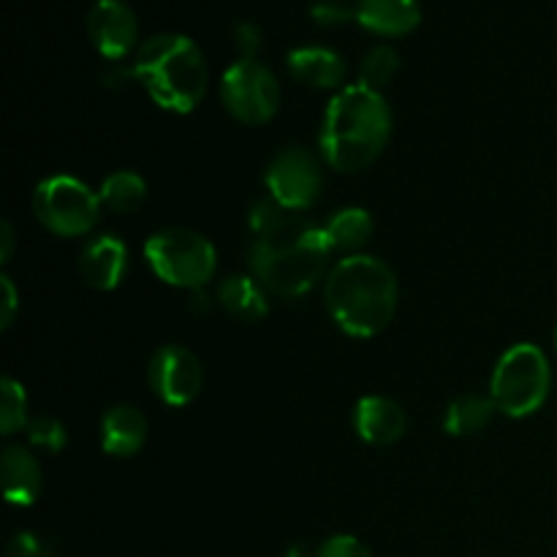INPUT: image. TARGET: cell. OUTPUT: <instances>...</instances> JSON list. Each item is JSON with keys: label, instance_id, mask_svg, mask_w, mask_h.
<instances>
[{"label": "cell", "instance_id": "obj_23", "mask_svg": "<svg viewBox=\"0 0 557 557\" xmlns=\"http://www.w3.org/2000/svg\"><path fill=\"white\" fill-rule=\"evenodd\" d=\"M27 392L20 381L5 375L0 381V433L14 435L16 430L27 428Z\"/></svg>", "mask_w": 557, "mask_h": 557}, {"label": "cell", "instance_id": "obj_3", "mask_svg": "<svg viewBox=\"0 0 557 557\" xmlns=\"http://www.w3.org/2000/svg\"><path fill=\"white\" fill-rule=\"evenodd\" d=\"M324 302L332 321L351 337H375L395 321L400 288L386 261L346 256L324 281Z\"/></svg>", "mask_w": 557, "mask_h": 557}, {"label": "cell", "instance_id": "obj_4", "mask_svg": "<svg viewBox=\"0 0 557 557\" xmlns=\"http://www.w3.org/2000/svg\"><path fill=\"white\" fill-rule=\"evenodd\" d=\"M131 76L161 109L190 114L207 96L210 69L205 52L183 33H158L136 49Z\"/></svg>", "mask_w": 557, "mask_h": 557}, {"label": "cell", "instance_id": "obj_33", "mask_svg": "<svg viewBox=\"0 0 557 557\" xmlns=\"http://www.w3.org/2000/svg\"><path fill=\"white\" fill-rule=\"evenodd\" d=\"M286 557H313V555H308V549H305V547H299V544H297V547H292V549H288Z\"/></svg>", "mask_w": 557, "mask_h": 557}, {"label": "cell", "instance_id": "obj_25", "mask_svg": "<svg viewBox=\"0 0 557 557\" xmlns=\"http://www.w3.org/2000/svg\"><path fill=\"white\" fill-rule=\"evenodd\" d=\"M313 557H373V553H370L357 536L337 533V536L326 539V542L315 549Z\"/></svg>", "mask_w": 557, "mask_h": 557}, {"label": "cell", "instance_id": "obj_14", "mask_svg": "<svg viewBox=\"0 0 557 557\" xmlns=\"http://www.w3.org/2000/svg\"><path fill=\"white\" fill-rule=\"evenodd\" d=\"M354 22L381 38L408 36L422 22V9L417 0H357Z\"/></svg>", "mask_w": 557, "mask_h": 557}, {"label": "cell", "instance_id": "obj_32", "mask_svg": "<svg viewBox=\"0 0 557 557\" xmlns=\"http://www.w3.org/2000/svg\"><path fill=\"white\" fill-rule=\"evenodd\" d=\"M207 302H210V299H207L205 288H199V292H190V308H194V310H207Z\"/></svg>", "mask_w": 557, "mask_h": 557}, {"label": "cell", "instance_id": "obj_34", "mask_svg": "<svg viewBox=\"0 0 557 557\" xmlns=\"http://www.w3.org/2000/svg\"><path fill=\"white\" fill-rule=\"evenodd\" d=\"M555 346H557V330H555Z\"/></svg>", "mask_w": 557, "mask_h": 557}, {"label": "cell", "instance_id": "obj_21", "mask_svg": "<svg viewBox=\"0 0 557 557\" xmlns=\"http://www.w3.org/2000/svg\"><path fill=\"white\" fill-rule=\"evenodd\" d=\"M101 196V205L107 210L117 212V215H128V212L139 210L147 199V183L141 174L128 172V169H120V172L109 174L107 180L98 188Z\"/></svg>", "mask_w": 557, "mask_h": 557}, {"label": "cell", "instance_id": "obj_31", "mask_svg": "<svg viewBox=\"0 0 557 557\" xmlns=\"http://www.w3.org/2000/svg\"><path fill=\"white\" fill-rule=\"evenodd\" d=\"M0 243H3V250H0V261L5 264V261L11 259V250H14V228H11L9 221L0 226Z\"/></svg>", "mask_w": 557, "mask_h": 557}, {"label": "cell", "instance_id": "obj_2", "mask_svg": "<svg viewBox=\"0 0 557 557\" xmlns=\"http://www.w3.org/2000/svg\"><path fill=\"white\" fill-rule=\"evenodd\" d=\"M392 136V109L384 92L346 85L332 96L321 123L319 147L335 172L368 169L386 150Z\"/></svg>", "mask_w": 557, "mask_h": 557}, {"label": "cell", "instance_id": "obj_7", "mask_svg": "<svg viewBox=\"0 0 557 557\" xmlns=\"http://www.w3.org/2000/svg\"><path fill=\"white\" fill-rule=\"evenodd\" d=\"M101 196L74 174H52L33 190L38 223L58 237H85L101 218Z\"/></svg>", "mask_w": 557, "mask_h": 557}, {"label": "cell", "instance_id": "obj_6", "mask_svg": "<svg viewBox=\"0 0 557 557\" xmlns=\"http://www.w3.org/2000/svg\"><path fill=\"white\" fill-rule=\"evenodd\" d=\"M147 267L166 286L199 292L215 277L218 250L205 234L190 228H161L145 243Z\"/></svg>", "mask_w": 557, "mask_h": 557}, {"label": "cell", "instance_id": "obj_9", "mask_svg": "<svg viewBox=\"0 0 557 557\" xmlns=\"http://www.w3.org/2000/svg\"><path fill=\"white\" fill-rule=\"evenodd\" d=\"M267 194L286 212H305L324 190V172L319 158L305 147H288L270 161L264 174Z\"/></svg>", "mask_w": 557, "mask_h": 557}, {"label": "cell", "instance_id": "obj_13", "mask_svg": "<svg viewBox=\"0 0 557 557\" xmlns=\"http://www.w3.org/2000/svg\"><path fill=\"white\" fill-rule=\"evenodd\" d=\"M357 435L370 446H392L406 435V408L386 395H368L357 403L354 411Z\"/></svg>", "mask_w": 557, "mask_h": 557}, {"label": "cell", "instance_id": "obj_8", "mask_svg": "<svg viewBox=\"0 0 557 557\" xmlns=\"http://www.w3.org/2000/svg\"><path fill=\"white\" fill-rule=\"evenodd\" d=\"M221 101L239 123L264 125L281 109V82L259 60H237L223 71Z\"/></svg>", "mask_w": 557, "mask_h": 557}, {"label": "cell", "instance_id": "obj_29", "mask_svg": "<svg viewBox=\"0 0 557 557\" xmlns=\"http://www.w3.org/2000/svg\"><path fill=\"white\" fill-rule=\"evenodd\" d=\"M234 44L239 49V60H256V52L261 49V30L250 22L234 27Z\"/></svg>", "mask_w": 557, "mask_h": 557}, {"label": "cell", "instance_id": "obj_27", "mask_svg": "<svg viewBox=\"0 0 557 557\" xmlns=\"http://www.w3.org/2000/svg\"><path fill=\"white\" fill-rule=\"evenodd\" d=\"M310 16H313L319 25L335 27L354 20V5L341 3V0H319V3H313V9H310Z\"/></svg>", "mask_w": 557, "mask_h": 557}, {"label": "cell", "instance_id": "obj_11", "mask_svg": "<svg viewBox=\"0 0 557 557\" xmlns=\"http://www.w3.org/2000/svg\"><path fill=\"white\" fill-rule=\"evenodd\" d=\"M87 36L109 63L128 58L139 41V20L123 0H96L87 11Z\"/></svg>", "mask_w": 557, "mask_h": 557}, {"label": "cell", "instance_id": "obj_18", "mask_svg": "<svg viewBox=\"0 0 557 557\" xmlns=\"http://www.w3.org/2000/svg\"><path fill=\"white\" fill-rule=\"evenodd\" d=\"M218 305L226 310L228 315L239 321H261L270 313V302H267V288L256 281L253 275H228L226 281L218 286Z\"/></svg>", "mask_w": 557, "mask_h": 557}, {"label": "cell", "instance_id": "obj_19", "mask_svg": "<svg viewBox=\"0 0 557 557\" xmlns=\"http://www.w3.org/2000/svg\"><path fill=\"white\" fill-rule=\"evenodd\" d=\"M324 234L332 253L337 250V253L357 256V250L364 248L373 237V218L362 207H343L326 221Z\"/></svg>", "mask_w": 557, "mask_h": 557}, {"label": "cell", "instance_id": "obj_16", "mask_svg": "<svg viewBox=\"0 0 557 557\" xmlns=\"http://www.w3.org/2000/svg\"><path fill=\"white\" fill-rule=\"evenodd\" d=\"M147 444V419L136 406H114L101 419V449L107 455L134 457Z\"/></svg>", "mask_w": 557, "mask_h": 557}, {"label": "cell", "instance_id": "obj_28", "mask_svg": "<svg viewBox=\"0 0 557 557\" xmlns=\"http://www.w3.org/2000/svg\"><path fill=\"white\" fill-rule=\"evenodd\" d=\"M5 557H52V549H49V544L41 536H36L30 531H22L9 542Z\"/></svg>", "mask_w": 557, "mask_h": 557}, {"label": "cell", "instance_id": "obj_17", "mask_svg": "<svg viewBox=\"0 0 557 557\" xmlns=\"http://www.w3.org/2000/svg\"><path fill=\"white\" fill-rule=\"evenodd\" d=\"M0 471H3V493L11 506H33L44 490V471L36 455L25 449V446H5L3 460H0Z\"/></svg>", "mask_w": 557, "mask_h": 557}, {"label": "cell", "instance_id": "obj_10", "mask_svg": "<svg viewBox=\"0 0 557 557\" xmlns=\"http://www.w3.org/2000/svg\"><path fill=\"white\" fill-rule=\"evenodd\" d=\"M147 381H150L152 395L163 406L183 408L199 397L205 373H201V362L194 351H188L185 346H161L152 354Z\"/></svg>", "mask_w": 557, "mask_h": 557}, {"label": "cell", "instance_id": "obj_20", "mask_svg": "<svg viewBox=\"0 0 557 557\" xmlns=\"http://www.w3.org/2000/svg\"><path fill=\"white\" fill-rule=\"evenodd\" d=\"M498 406L490 395H462L449 403L444 413V430L457 438L479 435L493 424Z\"/></svg>", "mask_w": 557, "mask_h": 557}, {"label": "cell", "instance_id": "obj_12", "mask_svg": "<svg viewBox=\"0 0 557 557\" xmlns=\"http://www.w3.org/2000/svg\"><path fill=\"white\" fill-rule=\"evenodd\" d=\"M79 272L96 292H114L128 272V248L117 234H96L82 248Z\"/></svg>", "mask_w": 557, "mask_h": 557}, {"label": "cell", "instance_id": "obj_15", "mask_svg": "<svg viewBox=\"0 0 557 557\" xmlns=\"http://www.w3.org/2000/svg\"><path fill=\"white\" fill-rule=\"evenodd\" d=\"M286 69L294 82L313 90H343L346 60L330 47H297L288 52Z\"/></svg>", "mask_w": 557, "mask_h": 557}, {"label": "cell", "instance_id": "obj_5", "mask_svg": "<svg viewBox=\"0 0 557 557\" xmlns=\"http://www.w3.org/2000/svg\"><path fill=\"white\" fill-rule=\"evenodd\" d=\"M553 389V368L536 343H517L498 359L490 379V397L500 413L525 419L542 411Z\"/></svg>", "mask_w": 557, "mask_h": 557}, {"label": "cell", "instance_id": "obj_22", "mask_svg": "<svg viewBox=\"0 0 557 557\" xmlns=\"http://www.w3.org/2000/svg\"><path fill=\"white\" fill-rule=\"evenodd\" d=\"M397 71H400V54H397V49L381 44V47L370 49L359 63V85L384 92V87L395 79Z\"/></svg>", "mask_w": 557, "mask_h": 557}, {"label": "cell", "instance_id": "obj_26", "mask_svg": "<svg viewBox=\"0 0 557 557\" xmlns=\"http://www.w3.org/2000/svg\"><path fill=\"white\" fill-rule=\"evenodd\" d=\"M286 215L288 212L283 210V207L277 205L272 196H264V199H259L253 207H250L248 223H250V228H253V234H264L267 228H272L275 223H281Z\"/></svg>", "mask_w": 557, "mask_h": 557}, {"label": "cell", "instance_id": "obj_24", "mask_svg": "<svg viewBox=\"0 0 557 557\" xmlns=\"http://www.w3.org/2000/svg\"><path fill=\"white\" fill-rule=\"evenodd\" d=\"M25 430L27 441H30L33 446L52 451V455L63 451L65 444H69V433H65L63 422H58L54 417H33Z\"/></svg>", "mask_w": 557, "mask_h": 557}, {"label": "cell", "instance_id": "obj_1", "mask_svg": "<svg viewBox=\"0 0 557 557\" xmlns=\"http://www.w3.org/2000/svg\"><path fill=\"white\" fill-rule=\"evenodd\" d=\"M332 248L324 226L288 212L281 223L256 234L248 250L250 275L270 294L283 299L305 297L324 281Z\"/></svg>", "mask_w": 557, "mask_h": 557}, {"label": "cell", "instance_id": "obj_30", "mask_svg": "<svg viewBox=\"0 0 557 557\" xmlns=\"http://www.w3.org/2000/svg\"><path fill=\"white\" fill-rule=\"evenodd\" d=\"M0 288H3V308H0V326L9 330L16 319V310H20V294H16V286L11 283L9 275L0 277Z\"/></svg>", "mask_w": 557, "mask_h": 557}]
</instances>
